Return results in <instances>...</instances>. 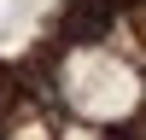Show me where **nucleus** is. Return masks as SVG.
I'll list each match as a JSON object with an SVG mask.
<instances>
[{"instance_id": "obj_1", "label": "nucleus", "mask_w": 146, "mask_h": 140, "mask_svg": "<svg viewBox=\"0 0 146 140\" xmlns=\"http://www.w3.org/2000/svg\"><path fill=\"white\" fill-rule=\"evenodd\" d=\"M117 12H123V0H70L64 6V23H58V35H64V47H94L111 35Z\"/></svg>"}, {"instance_id": "obj_2", "label": "nucleus", "mask_w": 146, "mask_h": 140, "mask_svg": "<svg viewBox=\"0 0 146 140\" xmlns=\"http://www.w3.org/2000/svg\"><path fill=\"white\" fill-rule=\"evenodd\" d=\"M6 105H18V70L0 64V111H6Z\"/></svg>"}]
</instances>
